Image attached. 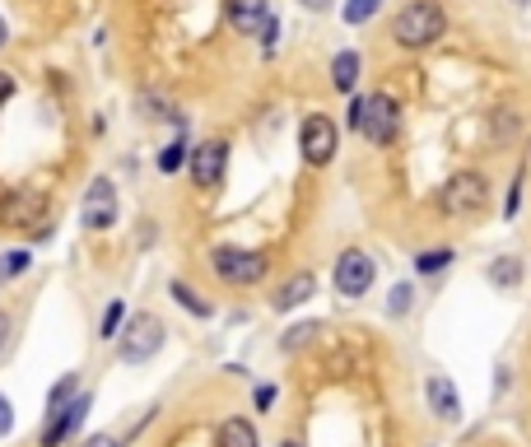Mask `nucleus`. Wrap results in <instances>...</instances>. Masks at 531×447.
Here are the masks:
<instances>
[{
  "label": "nucleus",
  "instance_id": "obj_1",
  "mask_svg": "<svg viewBox=\"0 0 531 447\" xmlns=\"http://www.w3.org/2000/svg\"><path fill=\"white\" fill-rule=\"evenodd\" d=\"M443 33H448V14L438 10L434 0H410V5H401V14L392 19V38H396V47H406V52L434 47Z\"/></svg>",
  "mask_w": 531,
  "mask_h": 447
},
{
  "label": "nucleus",
  "instance_id": "obj_2",
  "mask_svg": "<svg viewBox=\"0 0 531 447\" xmlns=\"http://www.w3.org/2000/svg\"><path fill=\"white\" fill-rule=\"evenodd\" d=\"M350 126L368 145H392L401 131V103L392 94H364L350 103Z\"/></svg>",
  "mask_w": 531,
  "mask_h": 447
},
{
  "label": "nucleus",
  "instance_id": "obj_3",
  "mask_svg": "<svg viewBox=\"0 0 531 447\" xmlns=\"http://www.w3.org/2000/svg\"><path fill=\"white\" fill-rule=\"evenodd\" d=\"M490 205V182H485V173H476V168H462V173H452L443 187H438V210L452 219H471L480 215Z\"/></svg>",
  "mask_w": 531,
  "mask_h": 447
},
{
  "label": "nucleus",
  "instance_id": "obj_4",
  "mask_svg": "<svg viewBox=\"0 0 531 447\" xmlns=\"http://www.w3.org/2000/svg\"><path fill=\"white\" fill-rule=\"evenodd\" d=\"M117 340H122L117 350H122L126 364H145V359H154V354L164 350V322L154 312H131Z\"/></svg>",
  "mask_w": 531,
  "mask_h": 447
},
{
  "label": "nucleus",
  "instance_id": "obj_5",
  "mask_svg": "<svg viewBox=\"0 0 531 447\" xmlns=\"http://www.w3.org/2000/svg\"><path fill=\"white\" fill-rule=\"evenodd\" d=\"M33 224H47V191L10 187L0 196V229H33Z\"/></svg>",
  "mask_w": 531,
  "mask_h": 447
},
{
  "label": "nucleus",
  "instance_id": "obj_6",
  "mask_svg": "<svg viewBox=\"0 0 531 447\" xmlns=\"http://www.w3.org/2000/svg\"><path fill=\"white\" fill-rule=\"evenodd\" d=\"M210 266L224 285H257L261 275H266V257L261 252H247V247H215L210 252Z\"/></svg>",
  "mask_w": 531,
  "mask_h": 447
},
{
  "label": "nucleus",
  "instance_id": "obj_7",
  "mask_svg": "<svg viewBox=\"0 0 531 447\" xmlns=\"http://www.w3.org/2000/svg\"><path fill=\"white\" fill-rule=\"evenodd\" d=\"M331 280H336V289H341L345 298H364L368 289H373V280H378V261L368 257L364 247H350V252H341Z\"/></svg>",
  "mask_w": 531,
  "mask_h": 447
},
{
  "label": "nucleus",
  "instance_id": "obj_8",
  "mask_svg": "<svg viewBox=\"0 0 531 447\" xmlns=\"http://www.w3.org/2000/svg\"><path fill=\"white\" fill-rule=\"evenodd\" d=\"M299 149H303V159L313 163V168L331 163V159H336V149H341V131H336V122H331V117H322V112L303 117Z\"/></svg>",
  "mask_w": 531,
  "mask_h": 447
},
{
  "label": "nucleus",
  "instance_id": "obj_9",
  "mask_svg": "<svg viewBox=\"0 0 531 447\" xmlns=\"http://www.w3.org/2000/svg\"><path fill=\"white\" fill-rule=\"evenodd\" d=\"M80 224L94 233L117 224V187H112L108 177L89 182V191H84V201H80Z\"/></svg>",
  "mask_w": 531,
  "mask_h": 447
},
{
  "label": "nucleus",
  "instance_id": "obj_10",
  "mask_svg": "<svg viewBox=\"0 0 531 447\" xmlns=\"http://www.w3.org/2000/svg\"><path fill=\"white\" fill-rule=\"evenodd\" d=\"M84 420H89V392H80L70 406H61V410L47 415V424H42V447H66L70 438L80 434Z\"/></svg>",
  "mask_w": 531,
  "mask_h": 447
},
{
  "label": "nucleus",
  "instance_id": "obj_11",
  "mask_svg": "<svg viewBox=\"0 0 531 447\" xmlns=\"http://www.w3.org/2000/svg\"><path fill=\"white\" fill-rule=\"evenodd\" d=\"M224 168H229V145L224 140H205V145L191 149V182L196 187H219L224 182Z\"/></svg>",
  "mask_w": 531,
  "mask_h": 447
},
{
  "label": "nucleus",
  "instance_id": "obj_12",
  "mask_svg": "<svg viewBox=\"0 0 531 447\" xmlns=\"http://www.w3.org/2000/svg\"><path fill=\"white\" fill-rule=\"evenodd\" d=\"M424 396H429V410H434V415H438L443 424H457V420H462V396H457L452 378L434 373V378L424 382Z\"/></svg>",
  "mask_w": 531,
  "mask_h": 447
},
{
  "label": "nucleus",
  "instance_id": "obj_13",
  "mask_svg": "<svg viewBox=\"0 0 531 447\" xmlns=\"http://www.w3.org/2000/svg\"><path fill=\"white\" fill-rule=\"evenodd\" d=\"M229 24L252 38V33H261L271 24V5L266 0H229Z\"/></svg>",
  "mask_w": 531,
  "mask_h": 447
},
{
  "label": "nucleus",
  "instance_id": "obj_14",
  "mask_svg": "<svg viewBox=\"0 0 531 447\" xmlns=\"http://www.w3.org/2000/svg\"><path fill=\"white\" fill-rule=\"evenodd\" d=\"M317 294V280L308 271H299L294 275V280H285V285L275 289V298H271V308L275 312H289V308H303V303H308V298Z\"/></svg>",
  "mask_w": 531,
  "mask_h": 447
},
{
  "label": "nucleus",
  "instance_id": "obj_15",
  "mask_svg": "<svg viewBox=\"0 0 531 447\" xmlns=\"http://www.w3.org/2000/svg\"><path fill=\"white\" fill-rule=\"evenodd\" d=\"M215 447H261L257 424H252V420H243V415H233V420H224V424H219Z\"/></svg>",
  "mask_w": 531,
  "mask_h": 447
},
{
  "label": "nucleus",
  "instance_id": "obj_16",
  "mask_svg": "<svg viewBox=\"0 0 531 447\" xmlns=\"http://www.w3.org/2000/svg\"><path fill=\"white\" fill-rule=\"evenodd\" d=\"M331 80L341 94H354V84H359V52H341L331 61Z\"/></svg>",
  "mask_w": 531,
  "mask_h": 447
},
{
  "label": "nucleus",
  "instance_id": "obj_17",
  "mask_svg": "<svg viewBox=\"0 0 531 447\" xmlns=\"http://www.w3.org/2000/svg\"><path fill=\"white\" fill-rule=\"evenodd\" d=\"M168 294H173L177 303H182V308H187L191 317H196V322H205V317H215V308H210V303H205V298L196 294L191 285H182V280H173V285H168Z\"/></svg>",
  "mask_w": 531,
  "mask_h": 447
},
{
  "label": "nucleus",
  "instance_id": "obj_18",
  "mask_svg": "<svg viewBox=\"0 0 531 447\" xmlns=\"http://www.w3.org/2000/svg\"><path fill=\"white\" fill-rule=\"evenodd\" d=\"M522 280V261L518 257H499L490 266V285H499V289H513Z\"/></svg>",
  "mask_w": 531,
  "mask_h": 447
},
{
  "label": "nucleus",
  "instance_id": "obj_19",
  "mask_svg": "<svg viewBox=\"0 0 531 447\" xmlns=\"http://www.w3.org/2000/svg\"><path fill=\"white\" fill-rule=\"evenodd\" d=\"M448 266H452V247H429V252L415 257V271L420 275H438V271H448Z\"/></svg>",
  "mask_w": 531,
  "mask_h": 447
},
{
  "label": "nucleus",
  "instance_id": "obj_20",
  "mask_svg": "<svg viewBox=\"0 0 531 447\" xmlns=\"http://www.w3.org/2000/svg\"><path fill=\"white\" fill-rule=\"evenodd\" d=\"M317 331H322L317 322H299V326H289V331H285V340H280V350H285V354L303 350V345H308V340H313Z\"/></svg>",
  "mask_w": 531,
  "mask_h": 447
},
{
  "label": "nucleus",
  "instance_id": "obj_21",
  "mask_svg": "<svg viewBox=\"0 0 531 447\" xmlns=\"http://www.w3.org/2000/svg\"><path fill=\"white\" fill-rule=\"evenodd\" d=\"M187 159H191V149H187V140L177 136L173 145H164V154H159V173H177Z\"/></svg>",
  "mask_w": 531,
  "mask_h": 447
},
{
  "label": "nucleus",
  "instance_id": "obj_22",
  "mask_svg": "<svg viewBox=\"0 0 531 447\" xmlns=\"http://www.w3.org/2000/svg\"><path fill=\"white\" fill-rule=\"evenodd\" d=\"M382 10V0H345V24H354V28H359V24H368V19H373V14H378Z\"/></svg>",
  "mask_w": 531,
  "mask_h": 447
},
{
  "label": "nucleus",
  "instance_id": "obj_23",
  "mask_svg": "<svg viewBox=\"0 0 531 447\" xmlns=\"http://www.w3.org/2000/svg\"><path fill=\"white\" fill-rule=\"evenodd\" d=\"M28 252L24 247H14V252H5V257H0V285H5V280H14V275H24L28 271Z\"/></svg>",
  "mask_w": 531,
  "mask_h": 447
},
{
  "label": "nucleus",
  "instance_id": "obj_24",
  "mask_svg": "<svg viewBox=\"0 0 531 447\" xmlns=\"http://www.w3.org/2000/svg\"><path fill=\"white\" fill-rule=\"evenodd\" d=\"M122 322H126V308L117 303V298H112V303H108V312H103V322H98V336H103V340H112L117 331H122Z\"/></svg>",
  "mask_w": 531,
  "mask_h": 447
},
{
  "label": "nucleus",
  "instance_id": "obj_25",
  "mask_svg": "<svg viewBox=\"0 0 531 447\" xmlns=\"http://www.w3.org/2000/svg\"><path fill=\"white\" fill-rule=\"evenodd\" d=\"M410 303H415V289H410V285H392V294H387V312H392V317H406Z\"/></svg>",
  "mask_w": 531,
  "mask_h": 447
},
{
  "label": "nucleus",
  "instance_id": "obj_26",
  "mask_svg": "<svg viewBox=\"0 0 531 447\" xmlns=\"http://www.w3.org/2000/svg\"><path fill=\"white\" fill-rule=\"evenodd\" d=\"M518 210H522V168L513 173V187L504 196V219H518Z\"/></svg>",
  "mask_w": 531,
  "mask_h": 447
},
{
  "label": "nucleus",
  "instance_id": "obj_27",
  "mask_svg": "<svg viewBox=\"0 0 531 447\" xmlns=\"http://www.w3.org/2000/svg\"><path fill=\"white\" fill-rule=\"evenodd\" d=\"M10 429H14V410H10V401L0 396V438L10 434Z\"/></svg>",
  "mask_w": 531,
  "mask_h": 447
},
{
  "label": "nucleus",
  "instance_id": "obj_28",
  "mask_svg": "<svg viewBox=\"0 0 531 447\" xmlns=\"http://www.w3.org/2000/svg\"><path fill=\"white\" fill-rule=\"evenodd\" d=\"M275 38H280V24L271 19V24L261 28V47H266V52H275Z\"/></svg>",
  "mask_w": 531,
  "mask_h": 447
},
{
  "label": "nucleus",
  "instance_id": "obj_29",
  "mask_svg": "<svg viewBox=\"0 0 531 447\" xmlns=\"http://www.w3.org/2000/svg\"><path fill=\"white\" fill-rule=\"evenodd\" d=\"M10 98H14V75H5V70H0V108H5Z\"/></svg>",
  "mask_w": 531,
  "mask_h": 447
},
{
  "label": "nucleus",
  "instance_id": "obj_30",
  "mask_svg": "<svg viewBox=\"0 0 531 447\" xmlns=\"http://www.w3.org/2000/svg\"><path fill=\"white\" fill-rule=\"evenodd\" d=\"M275 406V387H257V410H271Z\"/></svg>",
  "mask_w": 531,
  "mask_h": 447
},
{
  "label": "nucleus",
  "instance_id": "obj_31",
  "mask_svg": "<svg viewBox=\"0 0 531 447\" xmlns=\"http://www.w3.org/2000/svg\"><path fill=\"white\" fill-rule=\"evenodd\" d=\"M5 345H10V312H0V354H5Z\"/></svg>",
  "mask_w": 531,
  "mask_h": 447
},
{
  "label": "nucleus",
  "instance_id": "obj_32",
  "mask_svg": "<svg viewBox=\"0 0 531 447\" xmlns=\"http://www.w3.org/2000/svg\"><path fill=\"white\" fill-rule=\"evenodd\" d=\"M80 447H117V443H112V438H103V434H98V438H84Z\"/></svg>",
  "mask_w": 531,
  "mask_h": 447
},
{
  "label": "nucleus",
  "instance_id": "obj_33",
  "mask_svg": "<svg viewBox=\"0 0 531 447\" xmlns=\"http://www.w3.org/2000/svg\"><path fill=\"white\" fill-rule=\"evenodd\" d=\"M327 5H331V0H303V10H313V14H322Z\"/></svg>",
  "mask_w": 531,
  "mask_h": 447
},
{
  "label": "nucleus",
  "instance_id": "obj_34",
  "mask_svg": "<svg viewBox=\"0 0 531 447\" xmlns=\"http://www.w3.org/2000/svg\"><path fill=\"white\" fill-rule=\"evenodd\" d=\"M5 42H10V28H5V19H0V47H5Z\"/></svg>",
  "mask_w": 531,
  "mask_h": 447
},
{
  "label": "nucleus",
  "instance_id": "obj_35",
  "mask_svg": "<svg viewBox=\"0 0 531 447\" xmlns=\"http://www.w3.org/2000/svg\"><path fill=\"white\" fill-rule=\"evenodd\" d=\"M280 447H303V443H299V438H285V443H280Z\"/></svg>",
  "mask_w": 531,
  "mask_h": 447
},
{
  "label": "nucleus",
  "instance_id": "obj_36",
  "mask_svg": "<svg viewBox=\"0 0 531 447\" xmlns=\"http://www.w3.org/2000/svg\"><path fill=\"white\" fill-rule=\"evenodd\" d=\"M518 5H527V0H518Z\"/></svg>",
  "mask_w": 531,
  "mask_h": 447
}]
</instances>
